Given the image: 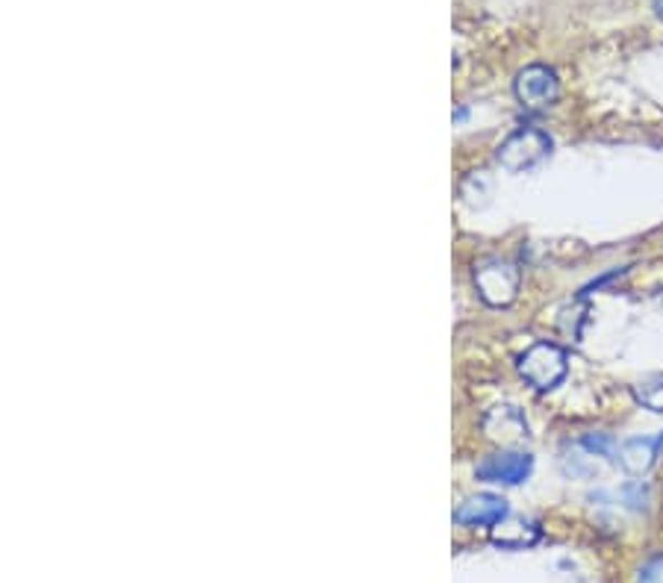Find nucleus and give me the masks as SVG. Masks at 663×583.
I'll return each instance as SVG.
<instances>
[{
    "label": "nucleus",
    "instance_id": "obj_3",
    "mask_svg": "<svg viewBox=\"0 0 663 583\" xmlns=\"http://www.w3.org/2000/svg\"><path fill=\"white\" fill-rule=\"evenodd\" d=\"M475 289L490 307H511L519 295V269L504 260H487L475 269Z\"/></svg>",
    "mask_w": 663,
    "mask_h": 583
},
{
    "label": "nucleus",
    "instance_id": "obj_5",
    "mask_svg": "<svg viewBox=\"0 0 663 583\" xmlns=\"http://www.w3.org/2000/svg\"><path fill=\"white\" fill-rule=\"evenodd\" d=\"M533 469L531 454L525 451H502L487 457L483 463H478V477L487 483H504V486H516V483L528 481V474Z\"/></svg>",
    "mask_w": 663,
    "mask_h": 583
},
{
    "label": "nucleus",
    "instance_id": "obj_2",
    "mask_svg": "<svg viewBox=\"0 0 663 583\" xmlns=\"http://www.w3.org/2000/svg\"><path fill=\"white\" fill-rule=\"evenodd\" d=\"M549 153H552V139L543 131L525 127V131H516L499 145L495 160H499L504 172L519 174L528 172V169H537L540 162L549 160Z\"/></svg>",
    "mask_w": 663,
    "mask_h": 583
},
{
    "label": "nucleus",
    "instance_id": "obj_7",
    "mask_svg": "<svg viewBox=\"0 0 663 583\" xmlns=\"http://www.w3.org/2000/svg\"><path fill=\"white\" fill-rule=\"evenodd\" d=\"M663 448V433L658 436H637V439H628V443L619 445V454H616V463L623 466L628 474H646L658 463Z\"/></svg>",
    "mask_w": 663,
    "mask_h": 583
},
{
    "label": "nucleus",
    "instance_id": "obj_6",
    "mask_svg": "<svg viewBox=\"0 0 663 583\" xmlns=\"http://www.w3.org/2000/svg\"><path fill=\"white\" fill-rule=\"evenodd\" d=\"M507 519V501L499 495L478 493L454 510V522L463 528H495Z\"/></svg>",
    "mask_w": 663,
    "mask_h": 583
},
{
    "label": "nucleus",
    "instance_id": "obj_1",
    "mask_svg": "<svg viewBox=\"0 0 663 583\" xmlns=\"http://www.w3.org/2000/svg\"><path fill=\"white\" fill-rule=\"evenodd\" d=\"M516 365H519V374L525 377V383L533 386L537 393H549V389H554V386L566 377V369H569L566 351L557 348L554 343L531 345V348L519 357Z\"/></svg>",
    "mask_w": 663,
    "mask_h": 583
},
{
    "label": "nucleus",
    "instance_id": "obj_4",
    "mask_svg": "<svg viewBox=\"0 0 663 583\" xmlns=\"http://www.w3.org/2000/svg\"><path fill=\"white\" fill-rule=\"evenodd\" d=\"M557 74L549 65H528L516 74V98L525 110H545L557 101Z\"/></svg>",
    "mask_w": 663,
    "mask_h": 583
},
{
    "label": "nucleus",
    "instance_id": "obj_9",
    "mask_svg": "<svg viewBox=\"0 0 663 583\" xmlns=\"http://www.w3.org/2000/svg\"><path fill=\"white\" fill-rule=\"evenodd\" d=\"M540 531L525 519H504L493 528V543L502 548H525V545L537 543Z\"/></svg>",
    "mask_w": 663,
    "mask_h": 583
},
{
    "label": "nucleus",
    "instance_id": "obj_11",
    "mask_svg": "<svg viewBox=\"0 0 663 583\" xmlns=\"http://www.w3.org/2000/svg\"><path fill=\"white\" fill-rule=\"evenodd\" d=\"M637 583H663V554H654L652 560H646Z\"/></svg>",
    "mask_w": 663,
    "mask_h": 583
},
{
    "label": "nucleus",
    "instance_id": "obj_8",
    "mask_svg": "<svg viewBox=\"0 0 663 583\" xmlns=\"http://www.w3.org/2000/svg\"><path fill=\"white\" fill-rule=\"evenodd\" d=\"M487 433H490V439H499L504 445H516L528 436V424H525V419L519 415L516 407H499L487 419Z\"/></svg>",
    "mask_w": 663,
    "mask_h": 583
},
{
    "label": "nucleus",
    "instance_id": "obj_10",
    "mask_svg": "<svg viewBox=\"0 0 663 583\" xmlns=\"http://www.w3.org/2000/svg\"><path fill=\"white\" fill-rule=\"evenodd\" d=\"M634 398H637V404H643L646 410L663 412V377L637 383V386H634Z\"/></svg>",
    "mask_w": 663,
    "mask_h": 583
}]
</instances>
